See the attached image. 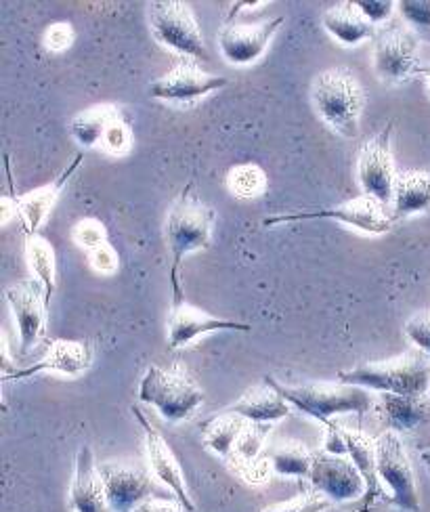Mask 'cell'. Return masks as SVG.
<instances>
[{
	"mask_svg": "<svg viewBox=\"0 0 430 512\" xmlns=\"http://www.w3.org/2000/svg\"><path fill=\"white\" fill-rule=\"evenodd\" d=\"M265 382L275 393L282 395L292 405V410L305 414L326 426L324 450L338 456H349V454H347V445H344V429L334 422V418L342 414H357L359 418H363L376 405L368 389L353 387V384H344V382L284 384L275 380L273 376H267Z\"/></svg>",
	"mask_w": 430,
	"mask_h": 512,
	"instance_id": "cell-1",
	"label": "cell"
},
{
	"mask_svg": "<svg viewBox=\"0 0 430 512\" xmlns=\"http://www.w3.org/2000/svg\"><path fill=\"white\" fill-rule=\"evenodd\" d=\"M214 223H217V210L204 204L193 187L187 185L179 198L172 202L166 225L164 238L170 252V286L175 294V305L183 303V288H181V265L183 259L191 252H198L210 246Z\"/></svg>",
	"mask_w": 430,
	"mask_h": 512,
	"instance_id": "cell-2",
	"label": "cell"
},
{
	"mask_svg": "<svg viewBox=\"0 0 430 512\" xmlns=\"http://www.w3.org/2000/svg\"><path fill=\"white\" fill-rule=\"evenodd\" d=\"M311 103L334 133L344 139L359 135L365 87L353 70L336 66L319 72L311 84Z\"/></svg>",
	"mask_w": 430,
	"mask_h": 512,
	"instance_id": "cell-3",
	"label": "cell"
},
{
	"mask_svg": "<svg viewBox=\"0 0 430 512\" xmlns=\"http://www.w3.org/2000/svg\"><path fill=\"white\" fill-rule=\"evenodd\" d=\"M338 382L353 384L376 393L428 397L430 357L422 351H407L391 359L370 361L338 372Z\"/></svg>",
	"mask_w": 430,
	"mask_h": 512,
	"instance_id": "cell-4",
	"label": "cell"
},
{
	"mask_svg": "<svg viewBox=\"0 0 430 512\" xmlns=\"http://www.w3.org/2000/svg\"><path fill=\"white\" fill-rule=\"evenodd\" d=\"M139 399L168 422H181L204 403V393L183 368L149 366L139 384Z\"/></svg>",
	"mask_w": 430,
	"mask_h": 512,
	"instance_id": "cell-5",
	"label": "cell"
},
{
	"mask_svg": "<svg viewBox=\"0 0 430 512\" xmlns=\"http://www.w3.org/2000/svg\"><path fill=\"white\" fill-rule=\"evenodd\" d=\"M147 24L162 47L183 59L206 61L208 49L196 13L183 0H154L147 3Z\"/></svg>",
	"mask_w": 430,
	"mask_h": 512,
	"instance_id": "cell-6",
	"label": "cell"
},
{
	"mask_svg": "<svg viewBox=\"0 0 430 512\" xmlns=\"http://www.w3.org/2000/svg\"><path fill=\"white\" fill-rule=\"evenodd\" d=\"M336 221L338 225H349L368 236H384L395 227V217L384 204L370 196H359L353 200L342 202L332 208H315V210H296L288 215H275L263 221L265 227L284 225V223H300V221Z\"/></svg>",
	"mask_w": 430,
	"mask_h": 512,
	"instance_id": "cell-7",
	"label": "cell"
},
{
	"mask_svg": "<svg viewBox=\"0 0 430 512\" xmlns=\"http://www.w3.org/2000/svg\"><path fill=\"white\" fill-rule=\"evenodd\" d=\"M378 477L389 500L405 512H420L416 473L403 439L395 431H384L376 439Z\"/></svg>",
	"mask_w": 430,
	"mask_h": 512,
	"instance_id": "cell-8",
	"label": "cell"
},
{
	"mask_svg": "<svg viewBox=\"0 0 430 512\" xmlns=\"http://www.w3.org/2000/svg\"><path fill=\"white\" fill-rule=\"evenodd\" d=\"M393 126H386L370 141H365L357 154V183L363 189V196H370L384 206L393 202V187L397 179L395 154H393Z\"/></svg>",
	"mask_w": 430,
	"mask_h": 512,
	"instance_id": "cell-9",
	"label": "cell"
},
{
	"mask_svg": "<svg viewBox=\"0 0 430 512\" xmlns=\"http://www.w3.org/2000/svg\"><path fill=\"white\" fill-rule=\"evenodd\" d=\"M420 68V40L405 26H389L374 36V72L386 84H401Z\"/></svg>",
	"mask_w": 430,
	"mask_h": 512,
	"instance_id": "cell-10",
	"label": "cell"
},
{
	"mask_svg": "<svg viewBox=\"0 0 430 512\" xmlns=\"http://www.w3.org/2000/svg\"><path fill=\"white\" fill-rule=\"evenodd\" d=\"M5 298L13 311L19 349L24 355L32 353L47 334V294L34 277L21 280L5 290Z\"/></svg>",
	"mask_w": 430,
	"mask_h": 512,
	"instance_id": "cell-11",
	"label": "cell"
},
{
	"mask_svg": "<svg viewBox=\"0 0 430 512\" xmlns=\"http://www.w3.org/2000/svg\"><path fill=\"white\" fill-rule=\"evenodd\" d=\"M284 21V15L261 21L225 19L219 32V49L223 57L233 66H250L258 57H263Z\"/></svg>",
	"mask_w": 430,
	"mask_h": 512,
	"instance_id": "cell-12",
	"label": "cell"
},
{
	"mask_svg": "<svg viewBox=\"0 0 430 512\" xmlns=\"http://www.w3.org/2000/svg\"><path fill=\"white\" fill-rule=\"evenodd\" d=\"M229 80L210 74L198 66V61L181 59L175 68L149 84V97L168 103H193L225 89Z\"/></svg>",
	"mask_w": 430,
	"mask_h": 512,
	"instance_id": "cell-13",
	"label": "cell"
},
{
	"mask_svg": "<svg viewBox=\"0 0 430 512\" xmlns=\"http://www.w3.org/2000/svg\"><path fill=\"white\" fill-rule=\"evenodd\" d=\"M313 492L334 502H353L365 494V481L349 456L317 452L309 471Z\"/></svg>",
	"mask_w": 430,
	"mask_h": 512,
	"instance_id": "cell-14",
	"label": "cell"
},
{
	"mask_svg": "<svg viewBox=\"0 0 430 512\" xmlns=\"http://www.w3.org/2000/svg\"><path fill=\"white\" fill-rule=\"evenodd\" d=\"M107 502L112 512H133L143 500L152 496V473L131 460H112L99 464Z\"/></svg>",
	"mask_w": 430,
	"mask_h": 512,
	"instance_id": "cell-15",
	"label": "cell"
},
{
	"mask_svg": "<svg viewBox=\"0 0 430 512\" xmlns=\"http://www.w3.org/2000/svg\"><path fill=\"white\" fill-rule=\"evenodd\" d=\"M133 412H135V418L143 429L145 456H147V464H149V473H152V477L158 483H162L164 487L170 489V494L183 504V508L187 512H193V510H196V504H193V498H191L189 489H187L185 475L181 471V464L177 462V456L172 454L166 439L152 424V420H149L139 408H133Z\"/></svg>",
	"mask_w": 430,
	"mask_h": 512,
	"instance_id": "cell-16",
	"label": "cell"
},
{
	"mask_svg": "<svg viewBox=\"0 0 430 512\" xmlns=\"http://www.w3.org/2000/svg\"><path fill=\"white\" fill-rule=\"evenodd\" d=\"M252 326L244 322H235V319H225L210 315L198 307L177 303L172 307L166 324V338L170 349H183L198 340L204 334L214 332H250Z\"/></svg>",
	"mask_w": 430,
	"mask_h": 512,
	"instance_id": "cell-17",
	"label": "cell"
},
{
	"mask_svg": "<svg viewBox=\"0 0 430 512\" xmlns=\"http://www.w3.org/2000/svg\"><path fill=\"white\" fill-rule=\"evenodd\" d=\"M93 366V345L89 340L59 338L49 343L47 351L32 366L9 376V380L30 378L40 372H53L61 376H80Z\"/></svg>",
	"mask_w": 430,
	"mask_h": 512,
	"instance_id": "cell-18",
	"label": "cell"
},
{
	"mask_svg": "<svg viewBox=\"0 0 430 512\" xmlns=\"http://www.w3.org/2000/svg\"><path fill=\"white\" fill-rule=\"evenodd\" d=\"M70 508L72 512H110V502H107L99 464L95 462L89 445H82L74 458Z\"/></svg>",
	"mask_w": 430,
	"mask_h": 512,
	"instance_id": "cell-19",
	"label": "cell"
},
{
	"mask_svg": "<svg viewBox=\"0 0 430 512\" xmlns=\"http://www.w3.org/2000/svg\"><path fill=\"white\" fill-rule=\"evenodd\" d=\"M344 445H347V454L355 462L357 471L365 481V494L363 502L355 512H376V506L386 498L384 487L378 477V464H376V439L368 433L344 429Z\"/></svg>",
	"mask_w": 430,
	"mask_h": 512,
	"instance_id": "cell-20",
	"label": "cell"
},
{
	"mask_svg": "<svg viewBox=\"0 0 430 512\" xmlns=\"http://www.w3.org/2000/svg\"><path fill=\"white\" fill-rule=\"evenodd\" d=\"M80 160H82V156H78L66 168V173L59 175V179H55L47 185H42V187H36L32 191H28V194L17 198V215L21 217V223H24V231L28 233V238L38 236V229L51 215L55 202L59 200L61 191H63V187H66L68 179L74 175V170L78 168Z\"/></svg>",
	"mask_w": 430,
	"mask_h": 512,
	"instance_id": "cell-21",
	"label": "cell"
},
{
	"mask_svg": "<svg viewBox=\"0 0 430 512\" xmlns=\"http://www.w3.org/2000/svg\"><path fill=\"white\" fill-rule=\"evenodd\" d=\"M321 26L340 45L355 47L359 42L376 36V26L365 17L357 3H338L321 15Z\"/></svg>",
	"mask_w": 430,
	"mask_h": 512,
	"instance_id": "cell-22",
	"label": "cell"
},
{
	"mask_svg": "<svg viewBox=\"0 0 430 512\" xmlns=\"http://www.w3.org/2000/svg\"><path fill=\"white\" fill-rule=\"evenodd\" d=\"M374 408L382 416L384 424L389 426L386 431L395 433L414 431L430 418V403L426 401V397L380 393Z\"/></svg>",
	"mask_w": 430,
	"mask_h": 512,
	"instance_id": "cell-23",
	"label": "cell"
},
{
	"mask_svg": "<svg viewBox=\"0 0 430 512\" xmlns=\"http://www.w3.org/2000/svg\"><path fill=\"white\" fill-rule=\"evenodd\" d=\"M229 412L240 414L248 422H265L273 424L277 420H284L292 414V405L275 393L267 382L256 384V387H250L238 401H233Z\"/></svg>",
	"mask_w": 430,
	"mask_h": 512,
	"instance_id": "cell-24",
	"label": "cell"
},
{
	"mask_svg": "<svg viewBox=\"0 0 430 512\" xmlns=\"http://www.w3.org/2000/svg\"><path fill=\"white\" fill-rule=\"evenodd\" d=\"M393 215L414 217L430 208V170L414 168L397 175L393 187Z\"/></svg>",
	"mask_w": 430,
	"mask_h": 512,
	"instance_id": "cell-25",
	"label": "cell"
},
{
	"mask_svg": "<svg viewBox=\"0 0 430 512\" xmlns=\"http://www.w3.org/2000/svg\"><path fill=\"white\" fill-rule=\"evenodd\" d=\"M124 116V110L114 103H97L78 112L70 122V135L82 147H99L107 128L118 118Z\"/></svg>",
	"mask_w": 430,
	"mask_h": 512,
	"instance_id": "cell-26",
	"label": "cell"
},
{
	"mask_svg": "<svg viewBox=\"0 0 430 512\" xmlns=\"http://www.w3.org/2000/svg\"><path fill=\"white\" fill-rule=\"evenodd\" d=\"M248 424L250 422L246 418H242L240 414L223 410L217 416H212L210 420L202 422L204 445L210 452L227 460L233 454L235 443H238V439L242 437Z\"/></svg>",
	"mask_w": 430,
	"mask_h": 512,
	"instance_id": "cell-27",
	"label": "cell"
},
{
	"mask_svg": "<svg viewBox=\"0 0 430 512\" xmlns=\"http://www.w3.org/2000/svg\"><path fill=\"white\" fill-rule=\"evenodd\" d=\"M265 456L271 464L273 477H298L307 479L315 454L300 441H282L271 450H265Z\"/></svg>",
	"mask_w": 430,
	"mask_h": 512,
	"instance_id": "cell-28",
	"label": "cell"
},
{
	"mask_svg": "<svg viewBox=\"0 0 430 512\" xmlns=\"http://www.w3.org/2000/svg\"><path fill=\"white\" fill-rule=\"evenodd\" d=\"M26 261L34 280L45 288L47 303L51 305L55 288H57V254L53 244L42 236L28 238Z\"/></svg>",
	"mask_w": 430,
	"mask_h": 512,
	"instance_id": "cell-29",
	"label": "cell"
},
{
	"mask_svg": "<svg viewBox=\"0 0 430 512\" xmlns=\"http://www.w3.org/2000/svg\"><path fill=\"white\" fill-rule=\"evenodd\" d=\"M227 187L235 198L252 200V198H258L265 194L267 175H265V170L254 162L235 164L227 173Z\"/></svg>",
	"mask_w": 430,
	"mask_h": 512,
	"instance_id": "cell-30",
	"label": "cell"
},
{
	"mask_svg": "<svg viewBox=\"0 0 430 512\" xmlns=\"http://www.w3.org/2000/svg\"><path fill=\"white\" fill-rule=\"evenodd\" d=\"M273 424H265V422H250L246 426V431L242 433V437L235 443L233 454L227 458V464H238V462H248V460H256L265 454V443L267 437L271 435Z\"/></svg>",
	"mask_w": 430,
	"mask_h": 512,
	"instance_id": "cell-31",
	"label": "cell"
},
{
	"mask_svg": "<svg viewBox=\"0 0 430 512\" xmlns=\"http://www.w3.org/2000/svg\"><path fill=\"white\" fill-rule=\"evenodd\" d=\"M135 143V135H133V128L128 124L126 116L118 118L110 128H107L99 149L105 152L107 156H114V158H122L133 149Z\"/></svg>",
	"mask_w": 430,
	"mask_h": 512,
	"instance_id": "cell-32",
	"label": "cell"
},
{
	"mask_svg": "<svg viewBox=\"0 0 430 512\" xmlns=\"http://www.w3.org/2000/svg\"><path fill=\"white\" fill-rule=\"evenodd\" d=\"M72 238H74V242H76L82 250H86V252H93V250H97L99 246L110 242V240H107V229H105V225H103L99 219H93V217L78 221V223L74 225V229H72Z\"/></svg>",
	"mask_w": 430,
	"mask_h": 512,
	"instance_id": "cell-33",
	"label": "cell"
},
{
	"mask_svg": "<svg viewBox=\"0 0 430 512\" xmlns=\"http://www.w3.org/2000/svg\"><path fill=\"white\" fill-rule=\"evenodd\" d=\"M405 336L418 351L430 357V309H422L407 319Z\"/></svg>",
	"mask_w": 430,
	"mask_h": 512,
	"instance_id": "cell-34",
	"label": "cell"
},
{
	"mask_svg": "<svg viewBox=\"0 0 430 512\" xmlns=\"http://www.w3.org/2000/svg\"><path fill=\"white\" fill-rule=\"evenodd\" d=\"M332 506V502L319 494H300L292 500L273 504L261 512H326Z\"/></svg>",
	"mask_w": 430,
	"mask_h": 512,
	"instance_id": "cell-35",
	"label": "cell"
},
{
	"mask_svg": "<svg viewBox=\"0 0 430 512\" xmlns=\"http://www.w3.org/2000/svg\"><path fill=\"white\" fill-rule=\"evenodd\" d=\"M74 38H76V32H74L72 24H68V21H55V24H51L45 30L42 42H45V47L49 51L63 53V51H68L74 45Z\"/></svg>",
	"mask_w": 430,
	"mask_h": 512,
	"instance_id": "cell-36",
	"label": "cell"
},
{
	"mask_svg": "<svg viewBox=\"0 0 430 512\" xmlns=\"http://www.w3.org/2000/svg\"><path fill=\"white\" fill-rule=\"evenodd\" d=\"M231 468L250 485H263V483H267L273 477L271 464H269L265 454L261 458H256V460L231 464Z\"/></svg>",
	"mask_w": 430,
	"mask_h": 512,
	"instance_id": "cell-37",
	"label": "cell"
},
{
	"mask_svg": "<svg viewBox=\"0 0 430 512\" xmlns=\"http://www.w3.org/2000/svg\"><path fill=\"white\" fill-rule=\"evenodd\" d=\"M89 263H91V269L99 275H114L120 267V256L116 248L107 242L97 250L89 252Z\"/></svg>",
	"mask_w": 430,
	"mask_h": 512,
	"instance_id": "cell-38",
	"label": "cell"
},
{
	"mask_svg": "<svg viewBox=\"0 0 430 512\" xmlns=\"http://www.w3.org/2000/svg\"><path fill=\"white\" fill-rule=\"evenodd\" d=\"M401 15L414 26L430 28V3L428 0H401L397 3Z\"/></svg>",
	"mask_w": 430,
	"mask_h": 512,
	"instance_id": "cell-39",
	"label": "cell"
},
{
	"mask_svg": "<svg viewBox=\"0 0 430 512\" xmlns=\"http://www.w3.org/2000/svg\"><path fill=\"white\" fill-rule=\"evenodd\" d=\"M357 5L376 28L384 24V21L395 13L397 7L393 0H357Z\"/></svg>",
	"mask_w": 430,
	"mask_h": 512,
	"instance_id": "cell-40",
	"label": "cell"
},
{
	"mask_svg": "<svg viewBox=\"0 0 430 512\" xmlns=\"http://www.w3.org/2000/svg\"><path fill=\"white\" fill-rule=\"evenodd\" d=\"M137 512H187L183 508V504L177 498H154L149 496L147 500H143L137 508Z\"/></svg>",
	"mask_w": 430,
	"mask_h": 512,
	"instance_id": "cell-41",
	"label": "cell"
},
{
	"mask_svg": "<svg viewBox=\"0 0 430 512\" xmlns=\"http://www.w3.org/2000/svg\"><path fill=\"white\" fill-rule=\"evenodd\" d=\"M420 458H422V462H424V466H426V471L430 473V447H428V450H422V452H420Z\"/></svg>",
	"mask_w": 430,
	"mask_h": 512,
	"instance_id": "cell-42",
	"label": "cell"
},
{
	"mask_svg": "<svg viewBox=\"0 0 430 512\" xmlns=\"http://www.w3.org/2000/svg\"><path fill=\"white\" fill-rule=\"evenodd\" d=\"M426 91H428V95H430V68H428V72H426Z\"/></svg>",
	"mask_w": 430,
	"mask_h": 512,
	"instance_id": "cell-43",
	"label": "cell"
},
{
	"mask_svg": "<svg viewBox=\"0 0 430 512\" xmlns=\"http://www.w3.org/2000/svg\"><path fill=\"white\" fill-rule=\"evenodd\" d=\"M428 397H430V391H428Z\"/></svg>",
	"mask_w": 430,
	"mask_h": 512,
	"instance_id": "cell-44",
	"label": "cell"
}]
</instances>
